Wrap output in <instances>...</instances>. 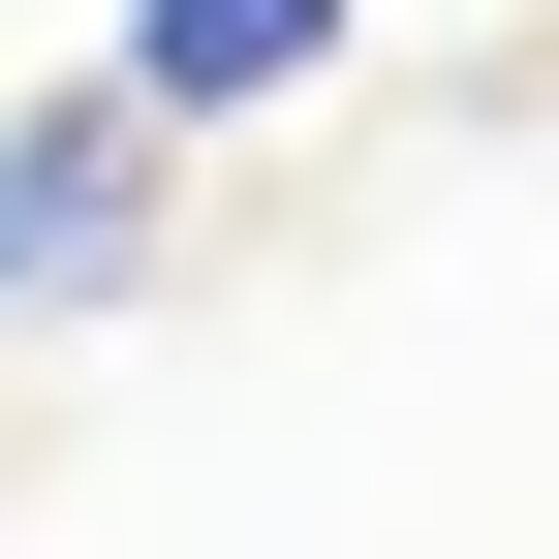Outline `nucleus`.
<instances>
[{"mask_svg":"<svg viewBox=\"0 0 559 559\" xmlns=\"http://www.w3.org/2000/svg\"><path fill=\"white\" fill-rule=\"evenodd\" d=\"M156 156H187V124H124V94H32V124H0V373L156 280Z\"/></svg>","mask_w":559,"mask_h":559,"instance_id":"obj_1","label":"nucleus"},{"mask_svg":"<svg viewBox=\"0 0 559 559\" xmlns=\"http://www.w3.org/2000/svg\"><path fill=\"white\" fill-rule=\"evenodd\" d=\"M342 62H373V0H124L94 94L124 124H280V94H342Z\"/></svg>","mask_w":559,"mask_h":559,"instance_id":"obj_2","label":"nucleus"}]
</instances>
